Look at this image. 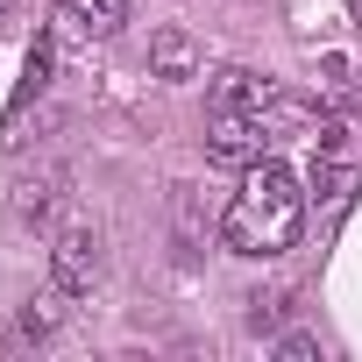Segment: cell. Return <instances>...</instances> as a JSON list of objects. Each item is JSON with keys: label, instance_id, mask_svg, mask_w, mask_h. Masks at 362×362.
I'll return each mask as SVG.
<instances>
[{"label": "cell", "instance_id": "cell-1", "mask_svg": "<svg viewBox=\"0 0 362 362\" xmlns=\"http://www.w3.org/2000/svg\"><path fill=\"white\" fill-rule=\"evenodd\" d=\"M305 228V185H298V170L277 163V156H256L242 170V192L228 199L221 214V242L235 256H284Z\"/></svg>", "mask_w": 362, "mask_h": 362}, {"label": "cell", "instance_id": "cell-2", "mask_svg": "<svg viewBox=\"0 0 362 362\" xmlns=\"http://www.w3.org/2000/svg\"><path fill=\"white\" fill-rule=\"evenodd\" d=\"M263 142H270L263 114H235V107H214V121H206V156H214V163H235V170H249V163L263 156Z\"/></svg>", "mask_w": 362, "mask_h": 362}, {"label": "cell", "instance_id": "cell-3", "mask_svg": "<svg viewBox=\"0 0 362 362\" xmlns=\"http://www.w3.org/2000/svg\"><path fill=\"white\" fill-rule=\"evenodd\" d=\"M93 277H100V242H93V228H64L57 249H50V284L93 291Z\"/></svg>", "mask_w": 362, "mask_h": 362}, {"label": "cell", "instance_id": "cell-4", "mask_svg": "<svg viewBox=\"0 0 362 362\" xmlns=\"http://www.w3.org/2000/svg\"><path fill=\"white\" fill-rule=\"evenodd\" d=\"M149 71L170 78V86H177V78H199V43H192L185 29H156V36H149Z\"/></svg>", "mask_w": 362, "mask_h": 362}, {"label": "cell", "instance_id": "cell-5", "mask_svg": "<svg viewBox=\"0 0 362 362\" xmlns=\"http://www.w3.org/2000/svg\"><path fill=\"white\" fill-rule=\"evenodd\" d=\"M270 93H277V86H270V78H256V71H242V64L214 78V107H235V114H263V107H270Z\"/></svg>", "mask_w": 362, "mask_h": 362}, {"label": "cell", "instance_id": "cell-6", "mask_svg": "<svg viewBox=\"0 0 362 362\" xmlns=\"http://www.w3.org/2000/svg\"><path fill=\"white\" fill-rule=\"evenodd\" d=\"M64 22L78 36H114L128 22V0H64Z\"/></svg>", "mask_w": 362, "mask_h": 362}, {"label": "cell", "instance_id": "cell-7", "mask_svg": "<svg viewBox=\"0 0 362 362\" xmlns=\"http://www.w3.org/2000/svg\"><path fill=\"white\" fill-rule=\"evenodd\" d=\"M263 128H270V135L320 128V107H313V100H291V93H270V107H263Z\"/></svg>", "mask_w": 362, "mask_h": 362}, {"label": "cell", "instance_id": "cell-8", "mask_svg": "<svg viewBox=\"0 0 362 362\" xmlns=\"http://www.w3.org/2000/svg\"><path fill=\"white\" fill-rule=\"evenodd\" d=\"M64 298H71L64 284H50L43 298H29V305H22V334H29V341H50V334L64 327Z\"/></svg>", "mask_w": 362, "mask_h": 362}, {"label": "cell", "instance_id": "cell-9", "mask_svg": "<svg viewBox=\"0 0 362 362\" xmlns=\"http://www.w3.org/2000/svg\"><path fill=\"white\" fill-rule=\"evenodd\" d=\"M57 199H64V177H57V170H43V177H22V192H15L22 221H50V214H57Z\"/></svg>", "mask_w": 362, "mask_h": 362}, {"label": "cell", "instance_id": "cell-10", "mask_svg": "<svg viewBox=\"0 0 362 362\" xmlns=\"http://www.w3.org/2000/svg\"><path fill=\"white\" fill-rule=\"evenodd\" d=\"M277 355H291V362H313V355H320V341H313V334H284V341H277Z\"/></svg>", "mask_w": 362, "mask_h": 362}, {"label": "cell", "instance_id": "cell-11", "mask_svg": "<svg viewBox=\"0 0 362 362\" xmlns=\"http://www.w3.org/2000/svg\"><path fill=\"white\" fill-rule=\"evenodd\" d=\"M8 15H15V0H0V22H8Z\"/></svg>", "mask_w": 362, "mask_h": 362}, {"label": "cell", "instance_id": "cell-12", "mask_svg": "<svg viewBox=\"0 0 362 362\" xmlns=\"http://www.w3.org/2000/svg\"><path fill=\"white\" fill-rule=\"evenodd\" d=\"M348 15H355V22H362V0H348Z\"/></svg>", "mask_w": 362, "mask_h": 362}]
</instances>
